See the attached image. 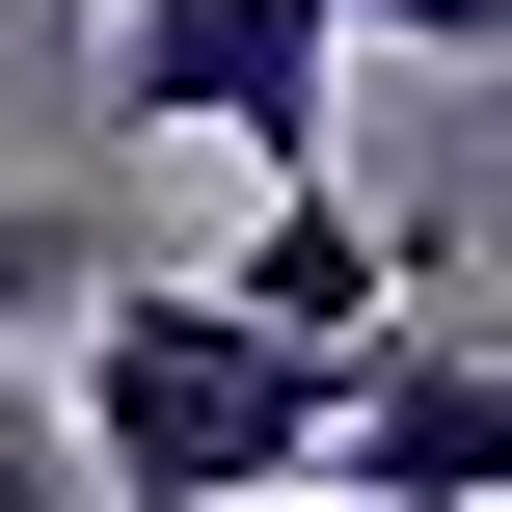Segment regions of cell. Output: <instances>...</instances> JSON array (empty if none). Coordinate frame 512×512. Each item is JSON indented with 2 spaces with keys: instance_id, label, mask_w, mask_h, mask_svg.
Listing matches in <instances>:
<instances>
[{
  "instance_id": "52a82bcc",
  "label": "cell",
  "mask_w": 512,
  "mask_h": 512,
  "mask_svg": "<svg viewBox=\"0 0 512 512\" xmlns=\"http://www.w3.org/2000/svg\"><path fill=\"white\" fill-rule=\"evenodd\" d=\"M54 27H108V0H54Z\"/></svg>"
},
{
  "instance_id": "3957f363",
  "label": "cell",
  "mask_w": 512,
  "mask_h": 512,
  "mask_svg": "<svg viewBox=\"0 0 512 512\" xmlns=\"http://www.w3.org/2000/svg\"><path fill=\"white\" fill-rule=\"evenodd\" d=\"M351 512H512V351L486 324H405V351H351Z\"/></svg>"
},
{
  "instance_id": "7a4b0ae2",
  "label": "cell",
  "mask_w": 512,
  "mask_h": 512,
  "mask_svg": "<svg viewBox=\"0 0 512 512\" xmlns=\"http://www.w3.org/2000/svg\"><path fill=\"white\" fill-rule=\"evenodd\" d=\"M81 81H108L135 135H216V162L324 189V108H351V27H324V0H108V27H81Z\"/></svg>"
},
{
  "instance_id": "6da1fadb",
  "label": "cell",
  "mask_w": 512,
  "mask_h": 512,
  "mask_svg": "<svg viewBox=\"0 0 512 512\" xmlns=\"http://www.w3.org/2000/svg\"><path fill=\"white\" fill-rule=\"evenodd\" d=\"M324 432H351V378L270 351L216 270H108V324H81V486L108 512H270V486H324Z\"/></svg>"
},
{
  "instance_id": "5b68a950",
  "label": "cell",
  "mask_w": 512,
  "mask_h": 512,
  "mask_svg": "<svg viewBox=\"0 0 512 512\" xmlns=\"http://www.w3.org/2000/svg\"><path fill=\"white\" fill-rule=\"evenodd\" d=\"M108 270H135L108 216H54V189H0V351H27V324H108Z\"/></svg>"
},
{
  "instance_id": "277c9868",
  "label": "cell",
  "mask_w": 512,
  "mask_h": 512,
  "mask_svg": "<svg viewBox=\"0 0 512 512\" xmlns=\"http://www.w3.org/2000/svg\"><path fill=\"white\" fill-rule=\"evenodd\" d=\"M216 297H243L270 351H324V378H351V351H405V216H351V189H270Z\"/></svg>"
},
{
  "instance_id": "8992f818",
  "label": "cell",
  "mask_w": 512,
  "mask_h": 512,
  "mask_svg": "<svg viewBox=\"0 0 512 512\" xmlns=\"http://www.w3.org/2000/svg\"><path fill=\"white\" fill-rule=\"evenodd\" d=\"M0 512H108L81 486V405H27V378H0Z\"/></svg>"
}]
</instances>
